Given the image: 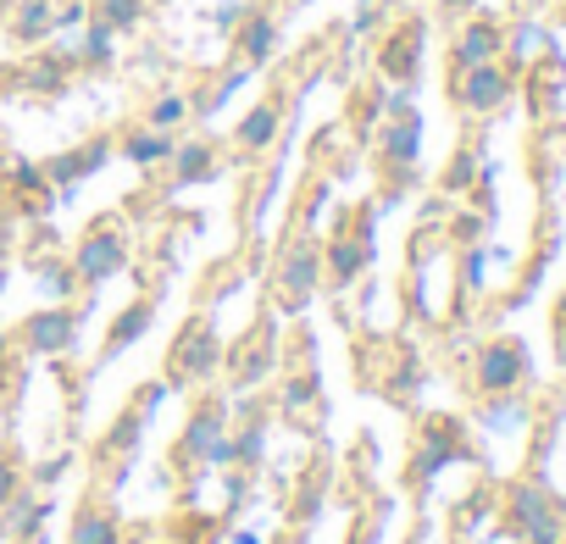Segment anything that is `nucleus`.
Returning a JSON list of instances; mask_svg holds the SVG:
<instances>
[{"mask_svg":"<svg viewBox=\"0 0 566 544\" xmlns=\"http://www.w3.org/2000/svg\"><path fill=\"white\" fill-rule=\"evenodd\" d=\"M277 356H283V317L277 312H261L255 328L244 334V345L228 351V378H233V395H255L272 373H277Z\"/></svg>","mask_w":566,"mask_h":544,"instance_id":"nucleus-5","label":"nucleus"},{"mask_svg":"<svg viewBox=\"0 0 566 544\" xmlns=\"http://www.w3.org/2000/svg\"><path fill=\"white\" fill-rule=\"evenodd\" d=\"M145 123H150V128H167V134H178L184 123H195V112H189V95H178V90H161V95L150 101Z\"/></svg>","mask_w":566,"mask_h":544,"instance_id":"nucleus-34","label":"nucleus"},{"mask_svg":"<svg viewBox=\"0 0 566 544\" xmlns=\"http://www.w3.org/2000/svg\"><path fill=\"white\" fill-rule=\"evenodd\" d=\"M217 178H222V156H217L211 139L189 134V139L172 145V156H167V195L195 189V184H217Z\"/></svg>","mask_w":566,"mask_h":544,"instance_id":"nucleus-16","label":"nucleus"},{"mask_svg":"<svg viewBox=\"0 0 566 544\" xmlns=\"http://www.w3.org/2000/svg\"><path fill=\"white\" fill-rule=\"evenodd\" d=\"M266 544H312V533H306V527H283V533H272Z\"/></svg>","mask_w":566,"mask_h":544,"instance_id":"nucleus-47","label":"nucleus"},{"mask_svg":"<svg viewBox=\"0 0 566 544\" xmlns=\"http://www.w3.org/2000/svg\"><path fill=\"white\" fill-rule=\"evenodd\" d=\"M472 450H467V428L455 422V417H428L422 422V433H417V450H411V461H406V483L422 494L444 467H455V461H467Z\"/></svg>","mask_w":566,"mask_h":544,"instance_id":"nucleus-8","label":"nucleus"},{"mask_svg":"<svg viewBox=\"0 0 566 544\" xmlns=\"http://www.w3.org/2000/svg\"><path fill=\"white\" fill-rule=\"evenodd\" d=\"M12 255H18V217L0 211V266H7Z\"/></svg>","mask_w":566,"mask_h":544,"instance_id":"nucleus-45","label":"nucleus"},{"mask_svg":"<svg viewBox=\"0 0 566 544\" xmlns=\"http://www.w3.org/2000/svg\"><path fill=\"white\" fill-rule=\"evenodd\" d=\"M266 444H272V417H266V406H261V411H244L239 428H233V467L255 472V467L266 461Z\"/></svg>","mask_w":566,"mask_h":544,"instance_id":"nucleus-24","label":"nucleus"},{"mask_svg":"<svg viewBox=\"0 0 566 544\" xmlns=\"http://www.w3.org/2000/svg\"><path fill=\"white\" fill-rule=\"evenodd\" d=\"M478 284H483V250H467V255H461V290L472 295Z\"/></svg>","mask_w":566,"mask_h":544,"instance_id":"nucleus-46","label":"nucleus"},{"mask_svg":"<svg viewBox=\"0 0 566 544\" xmlns=\"http://www.w3.org/2000/svg\"><path fill=\"white\" fill-rule=\"evenodd\" d=\"M112 161H117V139H112V134H90L84 145L56 150V156H45L40 167H45V184L56 189V206H67V200H73L90 178H101Z\"/></svg>","mask_w":566,"mask_h":544,"instance_id":"nucleus-7","label":"nucleus"},{"mask_svg":"<svg viewBox=\"0 0 566 544\" xmlns=\"http://www.w3.org/2000/svg\"><path fill=\"white\" fill-rule=\"evenodd\" d=\"M178 467H206V472H228L233 467V422H228V400H200L172 444Z\"/></svg>","mask_w":566,"mask_h":544,"instance_id":"nucleus-4","label":"nucleus"},{"mask_svg":"<svg viewBox=\"0 0 566 544\" xmlns=\"http://www.w3.org/2000/svg\"><path fill=\"white\" fill-rule=\"evenodd\" d=\"M128 233L112 222V217H101L95 228H84V239L73 244V272H78V290H106L112 279H123L128 272Z\"/></svg>","mask_w":566,"mask_h":544,"instance_id":"nucleus-6","label":"nucleus"},{"mask_svg":"<svg viewBox=\"0 0 566 544\" xmlns=\"http://www.w3.org/2000/svg\"><path fill=\"white\" fill-rule=\"evenodd\" d=\"M29 279H34V290L45 295V301H73L78 295V272H73V261L67 255H29Z\"/></svg>","mask_w":566,"mask_h":544,"instance_id":"nucleus-25","label":"nucleus"},{"mask_svg":"<svg viewBox=\"0 0 566 544\" xmlns=\"http://www.w3.org/2000/svg\"><path fill=\"white\" fill-rule=\"evenodd\" d=\"M0 184H7L18 200L51 195V184H45V167H40V161H29V156H12V161H7V172H0Z\"/></svg>","mask_w":566,"mask_h":544,"instance_id":"nucleus-33","label":"nucleus"},{"mask_svg":"<svg viewBox=\"0 0 566 544\" xmlns=\"http://www.w3.org/2000/svg\"><path fill=\"white\" fill-rule=\"evenodd\" d=\"M7 161H12V150H7V139H0V172H7Z\"/></svg>","mask_w":566,"mask_h":544,"instance_id":"nucleus-49","label":"nucleus"},{"mask_svg":"<svg viewBox=\"0 0 566 544\" xmlns=\"http://www.w3.org/2000/svg\"><path fill=\"white\" fill-rule=\"evenodd\" d=\"M323 206H328V184H312V195L301 200V228H317Z\"/></svg>","mask_w":566,"mask_h":544,"instance_id":"nucleus-43","label":"nucleus"},{"mask_svg":"<svg viewBox=\"0 0 566 544\" xmlns=\"http://www.w3.org/2000/svg\"><path fill=\"white\" fill-rule=\"evenodd\" d=\"M222 367H228V345H222L217 323L206 312H195L167 345V384L172 389L178 384H217Z\"/></svg>","mask_w":566,"mask_h":544,"instance_id":"nucleus-3","label":"nucleus"},{"mask_svg":"<svg viewBox=\"0 0 566 544\" xmlns=\"http://www.w3.org/2000/svg\"><path fill=\"white\" fill-rule=\"evenodd\" d=\"M500 51H505V29L489 23V18H472L450 45V67L461 73V67H478V62H500Z\"/></svg>","mask_w":566,"mask_h":544,"instance_id":"nucleus-20","label":"nucleus"},{"mask_svg":"<svg viewBox=\"0 0 566 544\" xmlns=\"http://www.w3.org/2000/svg\"><path fill=\"white\" fill-rule=\"evenodd\" d=\"M228 544H261V533H255V527H233Z\"/></svg>","mask_w":566,"mask_h":544,"instance_id":"nucleus-48","label":"nucleus"},{"mask_svg":"<svg viewBox=\"0 0 566 544\" xmlns=\"http://www.w3.org/2000/svg\"><path fill=\"white\" fill-rule=\"evenodd\" d=\"M90 23V0H67V7H56V34H73Z\"/></svg>","mask_w":566,"mask_h":544,"instance_id":"nucleus-41","label":"nucleus"},{"mask_svg":"<svg viewBox=\"0 0 566 544\" xmlns=\"http://www.w3.org/2000/svg\"><path fill=\"white\" fill-rule=\"evenodd\" d=\"M228 40H233V62H244V67H255V73H261V67L277 56V45H283V23H277L266 7H250V12H244V23H239Z\"/></svg>","mask_w":566,"mask_h":544,"instance_id":"nucleus-17","label":"nucleus"},{"mask_svg":"<svg viewBox=\"0 0 566 544\" xmlns=\"http://www.w3.org/2000/svg\"><path fill=\"white\" fill-rule=\"evenodd\" d=\"M156 328V301H128L117 317H112V328H106V345H101V362H117V356H128L145 334Z\"/></svg>","mask_w":566,"mask_h":544,"instance_id":"nucleus-21","label":"nucleus"},{"mask_svg":"<svg viewBox=\"0 0 566 544\" xmlns=\"http://www.w3.org/2000/svg\"><path fill=\"white\" fill-rule=\"evenodd\" d=\"M317 290H323V239H312V228H301L272 266V312L301 317L317 301Z\"/></svg>","mask_w":566,"mask_h":544,"instance_id":"nucleus-2","label":"nucleus"},{"mask_svg":"<svg viewBox=\"0 0 566 544\" xmlns=\"http://www.w3.org/2000/svg\"><path fill=\"white\" fill-rule=\"evenodd\" d=\"M23 489V467L12 461V456H0V511H7V500Z\"/></svg>","mask_w":566,"mask_h":544,"instance_id":"nucleus-42","label":"nucleus"},{"mask_svg":"<svg viewBox=\"0 0 566 544\" xmlns=\"http://www.w3.org/2000/svg\"><path fill=\"white\" fill-rule=\"evenodd\" d=\"M7 29H12V45H23V51L45 45L56 34V0H12Z\"/></svg>","mask_w":566,"mask_h":544,"instance_id":"nucleus-22","label":"nucleus"},{"mask_svg":"<svg viewBox=\"0 0 566 544\" xmlns=\"http://www.w3.org/2000/svg\"><path fill=\"white\" fill-rule=\"evenodd\" d=\"M150 7H172V0H150Z\"/></svg>","mask_w":566,"mask_h":544,"instance_id":"nucleus-51","label":"nucleus"},{"mask_svg":"<svg viewBox=\"0 0 566 544\" xmlns=\"http://www.w3.org/2000/svg\"><path fill=\"white\" fill-rule=\"evenodd\" d=\"M145 428H150V417H145L139 406H123L101 450H106V456H128V461H134V456H139V444H145Z\"/></svg>","mask_w":566,"mask_h":544,"instance_id":"nucleus-31","label":"nucleus"},{"mask_svg":"<svg viewBox=\"0 0 566 544\" xmlns=\"http://www.w3.org/2000/svg\"><path fill=\"white\" fill-rule=\"evenodd\" d=\"M250 79H255V67L233 62V67H228V73H217V79H211L200 95H189V112H195L200 123H206V117H217V112H222V106H228V101H233V95H239Z\"/></svg>","mask_w":566,"mask_h":544,"instance_id":"nucleus-28","label":"nucleus"},{"mask_svg":"<svg viewBox=\"0 0 566 544\" xmlns=\"http://www.w3.org/2000/svg\"><path fill=\"white\" fill-rule=\"evenodd\" d=\"M522 378H527V351H522V339H489V345L478 351V367H472L478 395L500 400V395H511Z\"/></svg>","mask_w":566,"mask_h":544,"instance_id":"nucleus-15","label":"nucleus"},{"mask_svg":"<svg viewBox=\"0 0 566 544\" xmlns=\"http://www.w3.org/2000/svg\"><path fill=\"white\" fill-rule=\"evenodd\" d=\"M67 544H123L117 505H78V516L67 527Z\"/></svg>","mask_w":566,"mask_h":544,"instance_id":"nucleus-26","label":"nucleus"},{"mask_svg":"<svg viewBox=\"0 0 566 544\" xmlns=\"http://www.w3.org/2000/svg\"><path fill=\"white\" fill-rule=\"evenodd\" d=\"M323 511H328V472H306L301 483H295V500H290V527H317L323 522Z\"/></svg>","mask_w":566,"mask_h":544,"instance_id":"nucleus-29","label":"nucleus"},{"mask_svg":"<svg viewBox=\"0 0 566 544\" xmlns=\"http://www.w3.org/2000/svg\"><path fill=\"white\" fill-rule=\"evenodd\" d=\"M301 7H317V0H301Z\"/></svg>","mask_w":566,"mask_h":544,"instance_id":"nucleus-52","label":"nucleus"},{"mask_svg":"<svg viewBox=\"0 0 566 544\" xmlns=\"http://www.w3.org/2000/svg\"><path fill=\"white\" fill-rule=\"evenodd\" d=\"M67 467H73V450H56V456H45V461L34 467V483H40V489H51V483H62V478H67Z\"/></svg>","mask_w":566,"mask_h":544,"instance_id":"nucleus-37","label":"nucleus"},{"mask_svg":"<svg viewBox=\"0 0 566 544\" xmlns=\"http://www.w3.org/2000/svg\"><path fill=\"white\" fill-rule=\"evenodd\" d=\"M373 261H378V244H361V239L350 233V222H345L339 233L323 239V290L345 295L350 284H361L367 272H373Z\"/></svg>","mask_w":566,"mask_h":544,"instance_id":"nucleus-14","label":"nucleus"},{"mask_svg":"<svg viewBox=\"0 0 566 544\" xmlns=\"http://www.w3.org/2000/svg\"><path fill=\"white\" fill-rule=\"evenodd\" d=\"M73 62H78V73H112L117 67V34L90 18L84 34H78V45H73Z\"/></svg>","mask_w":566,"mask_h":544,"instance_id":"nucleus-27","label":"nucleus"},{"mask_svg":"<svg viewBox=\"0 0 566 544\" xmlns=\"http://www.w3.org/2000/svg\"><path fill=\"white\" fill-rule=\"evenodd\" d=\"M172 395V384H161V378H150V384H139V395H134V406L156 422V411H161V400Z\"/></svg>","mask_w":566,"mask_h":544,"instance_id":"nucleus-39","label":"nucleus"},{"mask_svg":"<svg viewBox=\"0 0 566 544\" xmlns=\"http://www.w3.org/2000/svg\"><path fill=\"white\" fill-rule=\"evenodd\" d=\"M7 12H12V0H0V23H7Z\"/></svg>","mask_w":566,"mask_h":544,"instance_id":"nucleus-50","label":"nucleus"},{"mask_svg":"<svg viewBox=\"0 0 566 544\" xmlns=\"http://www.w3.org/2000/svg\"><path fill=\"white\" fill-rule=\"evenodd\" d=\"M417 389H422V362H417L411 345H400V351H395V367H389V378H384V395L406 406Z\"/></svg>","mask_w":566,"mask_h":544,"instance_id":"nucleus-32","label":"nucleus"},{"mask_svg":"<svg viewBox=\"0 0 566 544\" xmlns=\"http://www.w3.org/2000/svg\"><path fill=\"white\" fill-rule=\"evenodd\" d=\"M244 12H250V0H222V7L211 12V23H217V34H233V29L244 23Z\"/></svg>","mask_w":566,"mask_h":544,"instance_id":"nucleus-40","label":"nucleus"},{"mask_svg":"<svg viewBox=\"0 0 566 544\" xmlns=\"http://www.w3.org/2000/svg\"><path fill=\"white\" fill-rule=\"evenodd\" d=\"M422 51H428V23L422 18H406L384 34L378 45V73L395 84V90H417V73H422Z\"/></svg>","mask_w":566,"mask_h":544,"instance_id":"nucleus-12","label":"nucleus"},{"mask_svg":"<svg viewBox=\"0 0 566 544\" xmlns=\"http://www.w3.org/2000/svg\"><path fill=\"white\" fill-rule=\"evenodd\" d=\"M73 73H78V62H73V45H34V56L23 62V67H12V84L23 90V95H40V101H62L67 90H73Z\"/></svg>","mask_w":566,"mask_h":544,"instance_id":"nucleus-11","label":"nucleus"},{"mask_svg":"<svg viewBox=\"0 0 566 544\" xmlns=\"http://www.w3.org/2000/svg\"><path fill=\"white\" fill-rule=\"evenodd\" d=\"M84 317H90V312H78L73 301L40 306V312L23 317L18 345H23L29 356H73V351H78V334H84Z\"/></svg>","mask_w":566,"mask_h":544,"instance_id":"nucleus-10","label":"nucleus"},{"mask_svg":"<svg viewBox=\"0 0 566 544\" xmlns=\"http://www.w3.org/2000/svg\"><path fill=\"white\" fill-rule=\"evenodd\" d=\"M150 12H156L150 0H90V18H95V23H106L117 40H123V34H139Z\"/></svg>","mask_w":566,"mask_h":544,"instance_id":"nucleus-30","label":"nucleus"},{"mask_svg":"<svg viewBox=\"0 0 566 544\" xmlns=\"http://www.w3.org/2000/svg\"><path fill=\"white\" fill-rule=\"evenodd\" d=\"M51 500H40L29 483L7 500V511H0V538H18V544H45V522H51Z\"/></svg>","mask_w":566,"mask_h":544,"instance_id":"nucleus-19","label":"nucleus"},{"mask_svg":"<svg viewBox=\"0 0 566 544\" xmlns=\"http://www.w3.org/2000/svg\"><path fill=\"white\" fill-rule=\"evenodd\" d=\"M439 184H444V189H472V184H478V156H472V150H455V161L444 167Z\"/></svg>","mask_w":566,"mask_h":544,"instance_id":"nucleus-36","label":"nucleus"},{"mask_svg":"<svg viewBox=\"0 0 566 544\" xmlns=\"http://www.w3.org/2000/svg\"><path fill=\"white\" fill-rule=\"evenodd\" d=\"M317 400H323V373L317 367H306L301 378L283 384V411L290 417H301V406H317Z\"/></svg>","mask_w":566,"mask_h":544,"instance_id":"nucleus-35","label":"nucleus"},{"mask_svg":"<svg viewBox=\"0 0 566 544\" xmlns=\"http://www.w3.org/2000/svg\"><path fill=\"white\" fill-rule=\"evenodd\" d=\"M511 90H516V79H511V67H500V62H478V67H461V73L450 79V101H455L461 112H472V117L500 112V106L511 101Z\"/></svg>","mask_w":566,"mask_h":544,"instance_id":"nucleus-13","label":"nucleus"},{"mask_svg":"<svg viewBox=\"0 0 566 544\" xmlns=\"http://www.w3.org/2000/svg\"><path fill=\"white\" fill-rule=\"evenodd\" d=\"M417 156H422V117L411 106V90H389V112L378 128V167L395 200L417 184Z\"/></svg>","mask_w":566,"mask_h":544,"instance_id":"nucleus-1","label":"nucleus"},{"mask_svg":"<svg viewBox=\"0 0 566 544\" xmlns=\"http://www.w3.org/2000/svg\"><path fill=\"white\" fill-rule=\"evenodd\" d=\"M172 145H178V139H172L167 128H150V123H139V128H128V134L117 139V156H123L128 167H145V172H150V167H167Z\"/></svg>","mask_w":566,"mask_h":544,"instance_id":"nucleus-23","label":"nucleus"},{"mask_svg":"<svg viewBox=\"0 0 566 544\" xmlns=\"http://www.w3.org/2000/svg\"><path fill=\"white\" fill-rule=\"evenodd\" d=\"M505 527L522 544H560V500L544 483H511V494H505Z\"/></svg>","mask_w":566,"mask_h":544,"instance_id":"nucleus-9","label":"nucleus"},{"mask_svg":"<svg viewBox=\"0 0 566 544\" xmlns=\"http://www.w3.org/2000/svg\"><path fill=\"white\" fill-rule=\"evenodd\" d=\"M283 128H290V112H283V101H277V95H266V101H255V106L239 117L233 145H239L244 156H261V150H272V145L283 139Z\"/></svg>","mask_w":566,"mask_h":544,"instance_id":"nucleus-18","label":"nucleus"},{"mask_svg":"<svg viewBox=\"0 0 566 544\" xmlns=\"http://www.w3.org/2000/svg\"><path fill=\"white\" fill-rule=\"evenodd\" d=\"M277 189H283V161H277V167L266 172V184H261V189H255V200H250V211H255V222H261V217L272 211V200H277Z\"/></svg>","mask_w":566,"mask_h":544,"instance_id":"nucleus-38","label":"nucleus"},{"mask_svg":"<svg viewBox=\"0 0 566 544\" xmlns=\"http://www.w3.org/2000/svg\"><path fill=\"white\" fill-rule=\"evenodd\" d=\"M345 544H384V522H378V516H356Z\"/></svg>","mask_w":566,"mask_h":544,"instance_id":"nucleus-44","label":"nucleus"}]
</instances>
